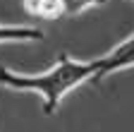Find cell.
Here are the masks:
<instances>
[{"label":"cell","instance_id":"5b68a950","mask_svg":"<svg viewBox=\"0 0 134 132\" xmlns=\"http://www.w3.org/2000/svg\"><path fill=\"white\" fill-rule=\"evenodd\" d=\"M62 7H65V14H79L89 7H96V5H103L108 0H60Z\"/></svg>","mask_w":134,"mask_h":132},{"label":"cell","instance_id":"7a4b0ae2","mask_svg":"<svg viewBox=\"0 0 134 132\" xmlns=\"http://www.w3.org/2000/svg\"><path fill=\"white\" fill-rule=\"evenodd\" d=\"M96 62H98V70H96L93 82H103L105 77H110L115 72L134 67V34L129 39H125L122 43H117L110 53L96 58Z\"/></svg>","mask_w":134,"mask_h":132},{"label":"cell","instance_id":"3957f363","mask_svg":"<svg viewBox=\"0 0 134 132\" xmlns=\"http://www.w3.org/2000/svg\"><path fill=\"white\" fill-rule=\"evenodd\" d=\"M43 31L36 27L22 24H0V43H22V41H41Z\"/></svg>","mask_w":134,"mask_h":132},{"label":"cell","instance_id":"277c9868","mask_svg":"<svg viewBox=\"0 0 134 132\" xmlns=\"http://www.w3.org/2000/svg\"><path fill=\"white\" fill-rule=\"evenodd\" d=\"M24 12L38 19H58L65 14V7L60 0H24Z\"/></svg>","mask_w":134,"mask_h":132},{"label":"cell","instance_id":"6da1fadb","mask_svg":"<svg viewBox=\"0 0 134 132\" xmlns=\"http://www.w3.org/2000/svg\"><path fill=\"white\" fill-rule=\"evenodd\" d=\"M98 70L96 58L91 60H77L72 55L62 53L58 58V62L46 72H36V75H19L5 65H0V84L14 89V91H34L43 98V113L53 115L62 98L70 94L72 89H77L84 82H93Z\"/></svg>","mask_w":134,"mask_h":132}]
</instances>
